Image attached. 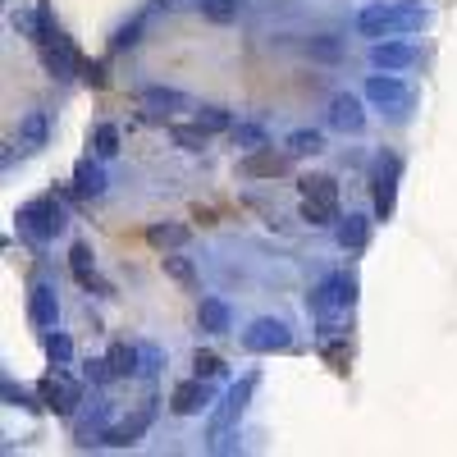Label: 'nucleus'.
Returning a JSON list of instances; mask_svg holds the SVG:
<instances>
[{
    "mask_svg": "<svg viewBox=\"0 0 457 457\" xmlns=\"http://www.w3.org/2000/svg\"><path fill=\"white\" fill-rule=\"evenodd\" d=\"M426 23H430V10L421 5V0H398V5H366V10L357 14V32L370 37V42L421 32Z\"/></svg>",
    "mask_w": 457,
    "mask_h": 457,
    "instance_id": "obj_1",
    "label": "nucleus"
},
{
    "mask_svg": "<svg viewBox=\"0 0 457 457\" xmlns=\"http://www.w3.org/2000/svg\"><path fill=\"white\" fill-rule=\"evenodd\" d=\"M19 228L32 238V243H51V238H60L64 234V224H69V215H64V206L55 202V197H37V202H28V206H19Z\"/></svg>",
    "mask_w": 457,
    "mask_h": 457,
    "instance_id": "obj_2",
    "label": "nucleus"
},
{
    "mask_svg": "<svg viewBox=\"0 0 457 457\" xmlns=\"http://www.w3.org/2000/svg\"><path fill=\"white\" fill-rule=\"evenodd\" d=\"M37 51H42V64H46L51 79H73V73L83 69L79 51H73V42H69L60 28H46L42 37H37Z\"/></svg>",
    "mask_w": 457,
    "mask_h": 457,
    "instance_id": "obj_3",
    "label": "nucleus"
},
{
    "mask_svg": "<svg viewBox=\"0 0 457 457\" xmlns=\"http://www.w3.org/2000/svg\"><path fill=\"white\" fill-rule=\"evenodd\" d=\"M243 348L256 353V357H275V353H288L293 348V329L275 316H261L243 329Z\"/></svg>",
    "mask_w": 457,
    "mask_h": 457,
    "instance_id": "obj_4",
    "label": "nucleus"
},
{
    "mask_svg": "<svg viewBox=\"0 0 457 457\" xmlns=\"http://www.w3.org/2000/svg\"><path fill=\"white\" fill-rule=\"evenodd\" d=\"M79 403H83V385L55 366V370L42 379V407H51L55 416H73V411H79Z\"/></svg>",
    "mask_w": 457,
    "mask_h": 457,
    "instance_id": "obj_5",
    "label": "nucleus"
},
{
    "mask_svg": "<svg viewBox=\"0 0 457 457\" xmlns=\"http://www.w3.org/2000/svg\"><path fill=\"white\" fill-rule=\"evenodd\" d=\"M252 389H256V375H247V379H238L234 389H228L224 398H220V407L211 411V426H206V439H220L228 426H238V416H243V407H247V398H252Z\"/></svg>",
    "mask_w": 457,
    "mask_h": 457,
    "instance_id": "obj_6",
    "label": "nucleus"
},
{
    "mask_svg": "<svg viewBox=\"0 0 457 457\" xmlns=\"http://www.w3.org/2000/svg\"><path fill=\"white\" fill-rule=\"evenodd\" d=\"M366 101H370V105H379V110L403 114V110H407V101H411V92H407V83L398 79V73L379 69V73H370V79H366Z\"/></svg>",
    "mask_w": 457,
    "mask_h": 457,
    "instance_id": "obj_7",
    "label": "nucleus"
},
{
    "mask_svg": "<svg viewBox=\"0 0 457 457\" xmlns=\"http://www.w3.org/2000/svg\"><path fill=\"white\" fill-rule=\"evenodd\" d=\"M170 407H174V416H197V411H206V407H211V379L193 375V379H183V385H174Z\"/></svg>",
    "mask_w": 457,
    "mask_h": 457,
    "instance_id": "obj_8",
    "label": "nucleus"
},
{
    "mask_svg": "<svg viewBox=\"0 0 457 457\" xmlns=\"http://www.w3.org/2000/svg\"><path fill=\"white\" fill-rule=\"evenodd\" d=\"M151 416H156V407L151 403H142L129 421H120V426H110V430H101V444H110V448H133L142 435H146V426H151Z\"/></svg>",
    "mask_w": 457,
    "mask_h": 457,
    "instance_id": "obj_9",
    "label": "nucleus"
},
{
    "mask_svg": "<svg viewBox=\"0 0 457 457\" xmlns=\"http://www.w3.org/2000/svg\"><path fill=\"white\" fill-rule=\"evenodd\" d=\"M28 320L37 329H55L60 325V297H55L51 284H32V293H28Z\"/></svg>",
    "mask_w": 457,
    "mask_h": 457,
    "instance_id": "obj_10",
    "label": "nucleus"
},
{
    "mask_svg": "<svg viewBox=\"0 0 457 457\" xmlns=\"http://www.w3.org/2000/svg\"><path fill=\"white\" fill-rule=\"evenodd\" d=\"M329 124H334L338 133H361V129H366V110H361V101H357L353 92H338V96L329 101Z\"/></svg>",
    "mask_w": 457,
    "mask_h": 457,
    "instance_id": "obj_11",
    "label": "nucleus"
},
{
    "mask_svg": "<svg viewBox=\"0 0 457 457\" xmlns=\"http://www.w3.org/2000/svg\"><path fill=\"white\" fill-rule=\"evenodd\" d=\"M370 64L375 69H389V73H398V69H411L416 64V46L411 42H370Z\"/></svg>",
    "mask_w": 457,
    "mask_h": 457,
    "instance_id": "obj_12",
    "label": "nucleus"
},
{
    "mask_svg": "<svg viewBox=\"0 0 457 457\" xmlns=\"http://www.w3.org/2000/svg\"><path fill=\"white\" fill-rule=\"evenodd\" d=\"M73 193H79L83 202H92V197L105 193V170H101V161L83 156L79 165H73Z\"/></svg>",
    "mask_w": 457,
    "mask_h": 457,
    "instance_id": "obj_13",
    "label": "nucleus"
},
{
    "mask_svg": "<svg viewBox=\"0 0 457 457\" xmlns=\"http://www.w3.org/2000/svg\"><path fill=\"white\" fill-rule=\"evenodd\" d=\"M137 101H142L151 114H179V110H193V101H187L179 87H142Z\"/></svg>",
    "mask_w": 457,
    "mask_h": 457,
    "instance_id": "obj_14",
    "label": "nucleus"
},
{
    "mask_svg": "<svg viewBox=\"0 0 457 457\" xmlns=\"http://www.w3.org/2000/svg\"><path fill=\"white\" fill-rule=\"evenodd\" d=\"M398 179V161L389 156V161H379V170H375V215L379 220H389L394 215V183Z\"/></svg>",
    "mask_w": 457,
    "mask_h": 457,
    "instance_id": "obj_15",
    "label": "nucleus"
},
{
    "mask_svg": "<svg viewBox=\"0 0 457 457\" xmlns=\"http://www.w3.org/2000/svg\"><path fill=\"white\" fill-rule=\"evenodd\" d=\"M69 270H73V279H79L83 288L110 293V288L96 279V256H92V247H87V243H73V247H69Z\"/></svg>",
    "mask_w": 457,
    "mask_h": 457,
    "instance_id": "obj_16",
    "label": "nucleus"
},
{
    "mask_svg": "<svg viewBox=\"0 0 457 457\" xmlns=\"http://www.w3.org/2000/svg\"><path fill=\"white\" fill-rule=\"evenodd\" d=\"M197 320H202L206 334H228V329H234V312H228V302H224V297H202Z\"/></svg>",
    "mask_w": 457,
    "mask_h": 457,
    "instance_id": "obj_17",
    "label": "nucleus"
},
{
    "mask_svg": "<svg viewBox=\"0 0 457 457\" xmlns=\"http://www.w3.org/2000/svg\"><path fill=\"white\" fill-rule=\"evenodd\" d=\"M334 238H338V247H343V252H361V247L370 243V220H366V215H348V220H338Z\"/></svg>",
    "mask_w": 457,
    "mask_h": 457,
    "instance_id": "obj_18",
    "label": "nucleus"
},
{
    "mask_svg": "<svg viewBox=\"0 0 457 457\" xmlns=\"http://www.w3.org/2000/svg\"><path fill=\"white\" fill-rule=\"evenodd\" d=\"M46 137H51V120H46V110H32L28 120L19 124V146H23V151H42V146H46Z\"/></svg>",
    "mask_w": 457,
    "mask_h": 457,
    "instance_id": "obj_19",
    "label": "nucleus"
},
{
    "mask_svg": "<svg viewBox=\"0 0 457 457\" xmlns=\"http://www.w3.org/2000/svg\"><path fill=\"white\" fill-rule=\"evenodd\" d=\"M288 170V161L284 156H275V151H247V161H243V174H252V179H279Z\"/></svg>",
    "mask_w": 457,
    "mask_h": 457,
    "instance_id": "obj_20",
    "label": "nucleus"
},
{
    "mask_svg": "<svg viewBox=\"0 0 457 457\" xmlns=\"http://www.w3.org/2000/svg\"><path fill=\"white\" fill-rule=\"evenodd\" d=\"M297 187H302V197H307V202L338 206V187H334V179H325V174H307V179H302Z\"/></svg>",
    "mask_w": 457,
    "mask_h": 457,
    "instance_id": "obj_21",
    "label": "nucleus"
},
{
    "mask_svg": "<svg viewBox=\"0 0 457 457\" xmlns=\"http://www.w3.org/2000/svg\"><path fill=\"white\" fill-rule=\"evenodd\" d=\"M288 156H320L325 151V133L320 129H297V133H288Z\"/></svg>",
    "mask_w": 457,
    "mask_h": 457,
    "instance_id": "obj_22",
    "label": "nucleus"
},
{
    "mask_svg": "<svg viewBox=\"0 0 457 457\" xmlns=\"http://www.w3.org/2000/svg\"><path fill=\"white\" fill-rule=\"evenodd\" d=\"M325 288H329V297H334V307H343V312H348L353 302H357V275H353V270L329 275V279H325Z\"/></svg>",
    "mask_w": 457,
    "mask_h": 457,
    "instance_id": "obj_23",
    "label": "nucleus"
},
{
    "mask_svg": "<svg viewBox=\"0 0 457 457\" xmlns=\"http://www.w3.org/2000/svg\"><path fill=\"white\" fill-rule=\"evenodd\" d=\"M146 243L161 247V252H174V247L187 243V228H183V224H151V228H146Z\"/></svg>",
    "mask_w": 457,
    "mask_h": 457,
    "instance_id": "obj_24",
    "label": "nucleus"
},
{
    "mask_svg": "<svg viewBox=\"0 0 457 457\" xmlns=\"http://www.w3.org/2000/svg\"><path fill=\"white\" fill-rule=\"evenodd\" d=\"M105 357H110L114 375H137V366H142V348H133V343H114Z\"/></svg>",
    "mask_w": 457,
    "mask_h": 457,
    "instance_id": "obj_25",
    "label": "nucleus"
},
{
    "mask_svg": "<svg viewBox=\"0 0 457 457\" xmlns=\"http://www.w3.org/2000/svg\"><path fill=\"white\" fill-rule=\"evenodd\" d=\"M161 261H165V275H170L174 284H183V288H197V265L187 261V256H174V252H165Z\"/></svg>",
    "mask_w": 457,
    "mask_h": 457,
    "instance_id": "obj_26",
    "label": "nucleus"
},
{
    "mask_svg": "<svg viewBox=\"0 0 457 457\" xmlns=\"http://www.w3.org/2000/svg\"><path fill=\"white\" fill-rule=\"evenodd\" d=\"M243 10H247V0H202V14L211 23H234Z\"/></svg>",
    "mask_w": 457,
    "mask_h": 457,
    "instance_id": "obj_27",
    "label": "nucleus"
},
{
    "mask_svg": "<svg viewBox=\"0 0 457 457\" xmlns=\"http://www.w3.org/2000/svg\"><path fill=\"white\" fill-rule=\"evenodd\" d=\"M92 146H96L101 161H114V156H120V129H114V124H96L92 129Z\"/></svg>",
    "mask_w": 457,
    "mask_h": 457,
    "instance_id": "obj_28",
    "label": "nucleus"
},
{
    "mask_svg": "<svg viewBox=\"0 0 457 457\" xmlns=\"http://www.w3.org/2000/svg\"><path fill=\"white\" fill-rule=\"evenodd\" d=\"M197 124H202L206 133H228V129H234V114H228L224 105H202V110H197Z\"/></svg>",
    "mask_w": 457,
    "mask_h": 457,
    "instance_id": "obj_29",
    "label": "nucleus"
},
{
    "mask_svg": "<svg viewBox=\"0 0 457 457\" xmlns=\"http://www.w3.org/2000/svg\"><path fill=\"white\" fill-rule=\"evenodd\" d=\"M42 343H46V357H51L55 366H69V361H73V338H69V334L46 329V338H42Z\"/></svg>",
    "mask_w": 457,
    "mask_h": 457,
    "instance_id": "obj_30",
    "label": "nucleus"
},
{
    "mask_svg": "<svg viewBox=\"0 0 457 457\" xmlns=\"http://www.w3.org/2000/svg\"><path fill=\"white\" fill-rule=\"evenodd\" d=\"M228 137H234V146H243V151L270 146V142H265V129H261V124H234V129H228Z\"/></svg>",
    "mask_w": 457,
    "mask_h": 457,
    "instance_id": "obj_31",
    "label": "nucleus"
},
{
    "mask_svg": "<svg viewBox=\"0 0 457 457\" xmlns=\"http://www.w3.org/2000/svg\"><path fill=\"white\" fill-rule=\"evenodd\" d=\"M170 137H174V146H183V151H202V146H206V129H202V124H174Z\"/></svg>",
    "mask_w": 457,
    "mask_h": 457,
    "instance_id": "obj_32",
    "label": "nucleus"
},
{
    "mask_svg": "<svg viewBox=\"0 0 457 457\" xmlns=\"http://www.w3.org/2000/svg\"><path fill=\"white\" fill-rule=\"evenodd\" d=\"M302 220H307L312 228H325V224L338 220V206H320V202H307V197H302Z\"/></svg>",
    "mask_w": 457,
    "mask_h": 457,
    "instance_id": "obj_33",
    "label": "nucleus"
},
{
    "mask_svg": "<svg viewBox=\"0 0 457 457\" xmlns=\"http://www.w3.org/2000/svg\"><path fill=\"white\" fill-rule=\"evenodd\" d=\"M83 375L92 379V385H110V379H120V375H114V366H110V357H92V361H83Z\"/></svg>",
    "mask_w": 457,
    "mask_h": 457,
    "instance_id": "obj_34",
    "label": "nucleus"
},
{
    "mask_svg": "<svg viewBox=\"0 0 457 457\" xmlns=\"http://www.w3.org/2000/svg\"><path fill=\"white\" fill-rule=\"evenodd\" d=\"M193 370H197L202 379H220V375H224V357H215V353H202V348H197Z\"/></svg>",
    "mask_w": 457,
    "mask_h": 457,
    "instance_id": "obj_35",
    "label": "nucleus"
},
{
    "mask_svg": "<svg viewBox=\"0 0 457 457\" xmlns=\"http://www.w3.org/2000/svg\"><path fill=\"white\" fill-rule=\"evenodd\" d=\"M307 51H312L316 60H338V55H343V46L334 42V37H312V42H307Z\"/></svg>",
    "mask_w": 457,
    "mask_h": 457,
    "instance_id": "obj_36",
    "label": "nucleus"
},
{
    "mask_svg": "<svg viewBox=\"0 0 457 457\" xmlns=\"http://www.w3.org/2000/svg\"><path fill=\"white\" fill-rule=\"evenodd\" d=\"M161 366H165V353L151 348V343H142V366H137V375H156Z\"/></svg>",
    "mask_w": 457,
    "mask_h": 457,
    "instance_id": "obj_37",
    "label": "nucleus"
},
{
    "mask_svg": "<svg viewBox=\"0 0 457 457\" xmlns=\"http://www.w3.org/2000/svg\"><path fill=\"white\" fill-rule=\"evenodd\" d=\"M325 361H329L334 370H348V361H353V348H348V343H329V348H325Z\"/></svg>",
    "mask_w": 457,
    "mask_h": 457,
    "instance_id": "obj_38",
    "label": "nucleus"
},
{
    "mask_svg": "<svg viewBox=\"0 0 457 457\" xmlns=\"http://www.w3.org/2000/svg\"><path fill=\"white\" fill-rule=\"evenodd\" d=\"M137 32H142V19H133L129 28H120V32H114V51H129V46H137Z\"/></svg>",
    "mask_w": 457,
    "mask_h": 457,
    "instance_id": "obj_39",
    "label": "nucleus"
},
{
    "mask_svg": "<svg viewBox=\"0 0 457 457\" xmlns=\"http://www.w3.org/2000/svg\"><path fill=\"white\" fill-rule=\"evenodd\" d=\"M0 389H5V398H10V407H32V403H28V394H23V389L14 385V379H5V385H0Z\"/></svg>",
    "mask_w": 457,
    "mask_h": 457,
    "instance_id": "obj_40",
    "label": "nucleus"
},
{
    "mask_svg": "<svg viewBox=\"0 0 457 457\" xmlns=\"http://www.w3.org/2000/svg\"><path fill=\"white\" fill-rule=\"evenodd\" d=\"M156 5H161V10H170V5H179V0H156Z\"/></svg>",
    "mask_w": 457,
    "mask_h": 457,
    "instance_id": "obj_41",
    "label": "nucleus"
}]
</instances>
